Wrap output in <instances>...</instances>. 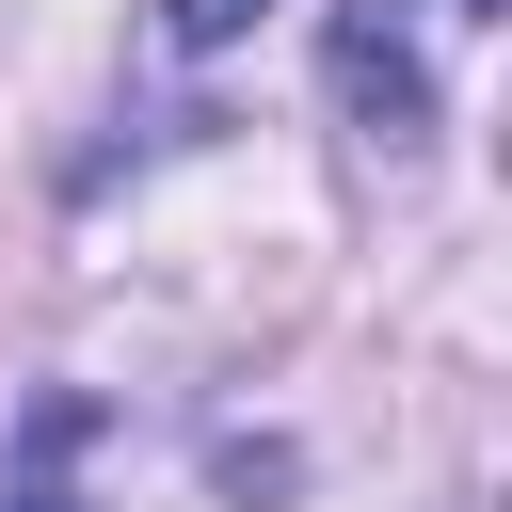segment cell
Masks as SVG:
<instances>
[{
  "label": "cell",
  "mask_w": 512,
  "mask_h": 512,
  "mask_svg": "<svg viewBox=\"0 0 512 512\" xmlns=\"http://www.w3.org/2000/svg\"><path fill=\"white\" fill-rule=\"evenodd\" d=\"M336 96H352V128H416V112H432V80H416V48L384 32V0L336 16Z\"/></svg>",
  "instance_id": "1"
},
{
  "label": "cell",
  "mask_w": 512,
  "mask_h": 512,
  "mask_svg": "<svg viewBox=\"0 0 512 512\" xmlns=\"http://www.w3.org/2000/svg\"><path fill=\"white\" fill-rule=\"evenodd\" d=\"M160 32L176 48H224V32H256V0H160Z\"/></svg>",
  "instance_id": "2"
},
{
  "label": "cell",
  "mask_w": 512,
  "mask_h": 512,
  "mask_svg": "<svg viewBox=\"0 0 512 512\" xmlns=\"http://www.w3.org/2000/svg\"><path fill=\"white\" fill-rule=\"evenodd\" d=\"M0 512H64V480H32V464H16V480H0Z\"/></svg>",
  "instance_id": "3"
}]
</instances>
